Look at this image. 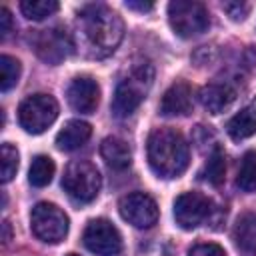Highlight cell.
Returning <instances> with one entry per match:
<instances>
[{
	"label": "cell",
	"mask_w": 256,
	"mask_h": 256,
	"mask_svg": "<svg viewBox=\"0 0 256 256\" xmlns=\"http://www.w3.org/2000/svg\"><path fill=\"white\" fill-rule=\"evenodd\" d=\"M76 26L80 32V40L86 46L88 56L92 58L110 56L124 36V24L120 16L104 4L84 6L78 12Z\"/></svg>",
	"instance_id": "1"
},
{
	"label": "cell",
	"mask_w": 256,
	"mask_h": 256,
	"mask_svg": "<svg viewBox=\"0 0 256 256\" xmlns=\"http://www.w3.org/2000/svg\"><path fill=\"white\" fill-rule=\"evenodd\" d=\"M190 150L184 136L172 128H156L148 136V162L162 178H176L188 168Z\"/></svg>",
	"instance_id": "2"
},
{
	"label": "cell",
	"mask_w": 256,
	"mask_h": 256,
	"mask_svg": "<svg viewBox=\"0 0 256 256\" xmlns=\"http://www.w3.org/2000/svg\"><path fill=\"white\" fill-rule=\"evenodd\" d=\"M152 78H154V70L148 62L136 64L132 68L130 76L124 78L116 86V92H114V98H112L114 116H118V118L130 116L140 106V102L144 100L148 88L152 86Z\"/></svg>",
	"instance_id": "3"
},
{
	"label": "cell",
	"mask_w": 256,
	"mask_h": 256,
	"mask_svg": "<svg viewBox=\"0 0 256 256\" xmlns=\"http://www.w3.org/2000/svg\"><path fill=\"white\" fill-rule=\"evenodd\" d=\"M100 172L98 168L88 160H74L66 166V172L62 176V188L64 192L78 204L92 202L100 192Z\"/></svg>",
	"instance_id": "4"
},
{
	"label": "cell",
	"mask_w": 256,
	"mask_h": 256,
	"mask_svg": "<svg viewBox=\"0 0 256 256\" xmlns=\"http://www.w3.org/2000/svg\"><path fill=\"white\" fill-rule=\"evenodd\" d=\"M168 22L180 38H194L208 30L210 14L202 2L174 0L168 4Z\"/></svg>",
	"instance_id": "5"
},
{
	"label": "cell",
	"mask_w": 256,
	"mask_h": 256,
	"mask_svg": "<svg viewBox=\"0 0 256 256\" xmlns=\"http://www.w3.org/2000/svg\"><path fill=\"white\" fill-rule=\"evenodd\" d=\"M32 234L48 244H58L68 234V216L56 204L38 202L30 214Z\"/></svg>",
	"instance_id": "6"
},
{
	"label": "cell",
	"mask_w": 256,
	"mask_h": 256,
	"mask_svg": "<svg viewBox=\"0 0 256 256\" xmlns=\"http://www.w3.org/2000/svg\"><path fill=\"white\" fill-rule=\"evenodd\" d=\"M58 116V102L50 94H32L18 108V122L30 134H42Z\"/></svg>",
	"instance_id": "7"
},
{
	"label": "cell",
	"mask_w": 256,
	"mask_h": 256,
	"mask_svg": "<svg viewBox=\"0 0 256 256\" xmlns=\"http://www.w3.org/2000/svg\"><path fill=\"white\" fill-rule=\"evenodd\" d=\"M82 242L92 254L98 256H116L122 250V236L116 226L106 218L90 220L84 230Z\"/></svg>",
	"instance_id": "8"
},
{
	"label": "cell",
	"mask_w": 256,
	"mask_h": 256,
	"mask_svg": "<svg viewBox=\"0 0 256 256\" xmlns=\"http://www.w3.org/2000/svg\"><path fill=\"white\" fill-rule=\"evenodd\" d=\"M32 44H34V52L38 54V58L44 60L46 64H52V66L60 64L74 50L72 36L66 30H62V28L38 30L34 34Z\"/></svg>",
	"instance_id": "9"
},
{
	"label": "cell",
	"mask_w": 256,
	"mask_h": 256,
	"mask_svg": "<svg viewBox=\"0 0 256 256\" xmlns=\"http://www.w3.org/2000/svg\"><path fill=\"white\" fill-rule=\"evenodd\" d=\"M120 216L136 228H152L158 222V204L144 192H132L118 202Z\"/></svg>",
	"instance_id": "10"
},
{
	"label": "cell",
	"mask_w": 256,
	"mask_h": 256,
	"mask_svg": "<svg viewBox=\"0 0 256 256\" xmlns=\"http://www.w3.org/2000/svg\"><path fill=\"white\" fill-rule=\"evenodd\" d=\"M212 212V202L200 192H184L174 200V218L176 224L184 230L200 226Z\"/></svg>",
	"instance_id": "11"
},
{
	"label": "cell",
	"mask_w": 256,
	"mask_h": 256,
	"mask_svg": "<svg viewBox=\"0 0 256 256\" xmlns=\"http://www.w3.org/2000/svg\"><path fill=\"white\" fill-rule=\"evenodd\" d=\"M66 98H68V104L76 112L92 114L100 100V88H98L96 80H92L88 76H78L68 84Z\"/></svg>",
	"instance_id": "12"
},
{
	"label": "cell",
	"mask_w": 256,
	"mask_h": 256,
	"mask_svg": "<svg viewBox=\"0 0 256 256\" xmlns=\"http://www.w3.org/2000/svg\"><path fill=\"white\" fill-rule=\"evenodd\" d=\"M192 110V90L186 82H174L162 96L160 114L164 116H184Z\"/></svg>",
	"instance_id": "13"
},
{
	"label": "cell",
	"mask_w": 256,
	"mask_h": 256,
	"mask_svg": "<svg viewBox=\"0 0 256 256\" xmlns=\"http://www.w3.org/2000/svg\"><path fill=\"white\" fill-rule=\"evenodd\" d=\"M234 98H236V92L226 82H212L200 90V102L212 114H220L224 108L232 104Z\"/></svg>",
	"instance_id": "14"
},
{
	"label": "cell",
	"mask_w": 256,
	"mask_h": 256,
	"mask_svg": "<svg viewBox=\"0 0 256 256\" xmlns=\"http://www.w3.org/2000/svg\"><path fill=\"white\" fill-rule=\"evenodd\" d=\"M92 134V126L84 120H68L62 130L56 134V146L64 152H72L80 148Z\"/></svg>",
	"instance_id": "15"
},
{
	"label": "cell",
	"mask_w": 256,
	"mask_h": 256,
	"mask_svg": "<svg viewBox=\"0 0 256 256\" xmlns=\"http://www.w3.org/2000/svg\"><path fill=\"white\" fill-rule=\"evenodd\" d=\"M232 238L238 250H242L248 256H256V214L254 212H244L242 216H238L232 228Z\"/></svg>",
	"instance_id": "16"
},
{
	"label": "cell",
	"mask_w": 256,
	"mask_h": 256,
	"mask_svg": "<svg viewBox=\"0 0 256 256\" xmlns=\"http://www.w3.org/2000/svg\"><path fill=\"white\" fill-rule=\"evenodd\" d=\"M100 156L114 170H124V168H128L132 164V150H130V146L124 140L116 138V136H108V138L102 140Z\"/></svg>",
	"instance_id": "17"
},
{
	"label": "cell",
	"mask_w": 256,
	"mask_h": 256,
	"mask_svg": "<svg viewBox=\"0 0 256 256\" xmlns=\"http://www.w3.org/2000/svg\"><path fill=\"white\" fill-rule=\"evenodd\" d=\"M226 130H228L230 138H234V140L250 138L256 132V98L250 100L238 114H234L228 120Z\"/></svg>",
	"instance_id": "18"
},
{
	"label": "cell",
	"mask_w": 256,
	"mask_h": 256,
	"mask_svg": "<svg viewBox=\"0 0 256 256\" xmlns=\"http://www.w3.org/2000/svg\"><path fill=\"white\" fill-rule=\"evenodd\" d=\"M54 162L50 156H44V154H38L34 156L32 164H30V170H28V182L36 188H44L52 182V176H54Z\"/></svg>",
	"instance_id": "19"
},
{
	"label": "cell",
	"mask_w": 256,
	"mask_h": 256,
	"mask_svg": "<svg viewBox=\"0 0 256 256\" xmlns=\"http://www.w3.org/2000/svg\"><path fill=\"white\" fill-rule=\"evenodd\" d=\"M236 186L246 194L256 192V152L254 150H248L242 156L238 176H236Z\"/></svg>",
	"instance_id": "20"
},
{
	"label": "cell",
	"mask_w": 256,
	"mask_h": 256,
	"mask_svg": "<svg viewBox=\"0 0 256 256\" xmlns=\"http://www.w3.org/2000/svg\"><path fill=\"white\" fill-rule=\"evenodd\" d=\"M200 176H202L206 182H210L212 186H220V184L224 182V176H226V158H224V152H222L218 146H216V148L212 150V154L208 156V160H206V164H204Z\"/></svg>",
	"instance_id": "21"
},
{
	"label": "cell",
	"mask_w": 256,
	"mask_h": 256,
	"mask_svg": "<svg viewBox=\"0 0 256 256\" xmlns=\"http://www.w3.org/2000/svg\"><path fill=\"white\" fill-rule=\"evenodd\" d=\"M60 4L56 0H24L20 2V10L28 20H44L46 16H52Z\"/></svg>",
	"instance_id": "22"
},
{
	"label": "cell",
	"mask_w": 256,
	"mask_h": 256,
	"mask_svg": "<svg viewBox=\"0 0 256 256\" xmlns=\"http://www.w3.org/2000/svg\"><path fill=\"white\" fill-rule=\"evenodd\" d=\"M20 78V62L14 56L2 54L0 56V90L8 92L12 86H16Z\"/></svg>",
	"instance_id": "23"
},
{
	"label": "cell",
	"mask_w": 256,
	"mask_h": 256,
	"mask_svg": "<svg viewBox=\"0 0 256 256\" xmlns=\"http://www.w3.org/2000/svg\"><path fill=\"white\" fill-rule=\"evenodd\" d=\"M16 170H18V150L10 142H4L2 144V182L8 184L16 176Z\"/></svg>",
	"instance_id": "24"
},
{
	"label": "cell",
	"mask_w": 256,
	"mask_h": 256,
	"mask_svg": "<svg viewBox=\"0 0 256 256\" xmlns=\"http://www.w3.org/2000/svg\"><path fill=\"white\" fill-rule=\"evenodd\" d=\"M222 8H224V12L232 18V20H244L246 16H248V12H250V4H246V2H224L222 4Z\"/></svg>",
	"instance_id": "25"
},
{
	"label": "cell",
	"mask_w": 256,
	"mask_h": 256,
	"mask_svg": "<svg viewBox=\"0 0 256 256\" xmlns=\"http://www.w3.org/2000/svg\"><path fill=\"white\" fill-rule=\"evenodd\" d=\"M188 256H226L224 248L218 246V244H212V242H206V244H196Z\"/></svg>",
	"instance_id": "26"
},
{
	"label": "cell",
	"mask_w": 256,
	"mask_h": 256,
	"mask_svg": "<svg viewBox=\"0 0 256 256\" xmlns=\"http://www.w3.org/2000/svg\"><path fill=\"white\" fill-rule=\"evenodd\" d=\"M10 32H12V14L6 6H2L0 8V38L6 40Z\"/></svg>",
	"instance_id": "27"
},
{
	"label": "cell",
	"mask_w": 256,
	"mask_h": 256,
	"mask_svg": "<svg viewBox=\"0 0 256 256\" xmlns=\"http://www.w3.org/2000/svg\"><path fill=\"white\" fill-rule=\"evenodd\" d=\"M126 8L138 10V12H148V10L154 8V4L152 2H126Z\"/></svg>",
	"instance_id": "28"
},
{
	"label": "cell",
	"mask_w": 256,
	"mask_h": 256,
	"mask_svg": "<svg viewBox=\"0 0 256 256\" xmlns=\"http://www.w3.org/2000/svg\"><path fill=\"white\" fill-rule=\"evenodd\" d=\"M2 228H4V242H8V240H10V222L4 220V222H2Z\"/></svg>",
	"instance_id": "29"
},
{
	"label": "cell",
	"mask_w": 256,
	"mask_h": 256,
	"mask_svg": "<svg viewBox=\"0 0 256 256\" xmlns=\"http://www.w3.org/2000/svg\"><path fill=\"white\" fill-rule=\"evenodd\" d=\"M66 256H78V254H66Z\"/></svg>",
	"instance_id": "30"
}]
</instances>
